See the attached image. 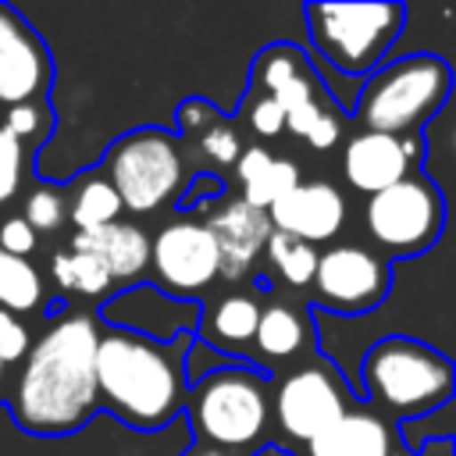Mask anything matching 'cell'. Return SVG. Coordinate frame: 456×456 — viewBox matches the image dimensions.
I'll use <instances>...</instances> for the list:
<instances>
[{"mask_svg":"<svg viewBox=\"0 0 456 456\" xmlns=\"http://www.w3.org/2000/svg\"><path fill=\"white\" fill-rule=\"evenodd\" d=\"M342 110L331 103V100H324V96H314L310 103H303L299 110H292V114H285V132H292V135H299L310 150H331L335 142H338V135H342Z\"/></svg>","mask_w":456,"mask_h":456,"instance_id":"d4e9b609","label":"cell"},{"mask_svg":"<svg viewBox=\"0 0 456 456\" xmlns=\"http://www.w3.org/2000/svg\"><path fill=\"white\" fill-rule=\"evenodd\" d=\"M25 167H28V150L7 128H0V207H7L21 192Z\"/></svg>","mask_w":456,"mask_h":456,"instance_id":"f546056e","label":"cell"},{"mask_svg":"<svg viewBox=\"0 0 456 456\" xmlns=\"http://www.w3.org/2000/svg\"><path fill=\"white\" fill-rule=\"evenodd\" d=\"M203 228L210 232L217 249V274L228 281H242L253 271L256 256L267 246V235L274 232L267 221V210H256L242 200H224L203 221Z\"/></svg>","mask_w":456,"mask_h":456,"instance_id":"9a60e30c","label":"cell"},{"mask_svg":"<svg viewBox=\"0 0 456 456\" xmlns=\"http://www.w3.org/2000/svg\"><path fill=\"white\" fill-rule=\"evenodd\" d=\"M182 456H232V452H224V449H214V445H203V442H192Z\"/></svg>","mask_w":456,"mask_h":456,"instance_id":"e575fe53","label":"cell"},{"mask_svg":"<svg viewBox=\"0 0 456 456\" xmlns=\"http://www.w3.org/2000/svg\"><path fill=\"white\" fill-rule=\"evenodd\" d=\"M260 321V299L246 289H228L210 296L200 306L192 338L217 353H228L232 363H253V335Z\"/></svg>","mask_w":456,"mask_h":456,"instance_id":"2e32d148","label":"cell"},{"mask_svg":"<svg viewBox=\"0 0 456 456\" xmlns=\"http://www.w3.org/2000/svg\"><path fill=\"white\" fill-rule=\"evenodd\" d=\"M28 353V328L21 324V317L0 310V363H18Z\"/></svg>","mask_w":456,"mask_h":456,"instance_id":"1f68e13d","label":"cell"},{"mask_svg":"<svg viewBox=\"0 0 456 456\" xmlns=\"http://www.w3.org/2000/svg\"><path fill=\"white\" fill-rule=\"evenodd\" d=\"M264 253H267L271 271H274L285 285H292V289H306V285H310L314 267H317V246H310V242H303V239H292V235H285V232H271Z\"/></svg>","mask_w":456,"mask_h":456,"instance_id":"484cf974","label":"cell"},{"mask_svg":"<svg viewBox=\"0 0 456 456\" xmlns=\"http://www.w3.org/2000/svg\"><path fill=\"white\" fill-rule=\"evenodd\" d=\"M306 36L314 50L342 75L367 78L385 64L388 46L406 25L403 4H306L303 7Z\"/></svg>","mask_w":456,"mask_h":456,"instance_id":"8992f818","label":"cell"},{"mask_svg":"<svg viewBox=\"0 0 456 456\" xmlns=\"http://www.w3.org/2000/svg\"><path fill=\"white\" fill-rule=\"evenodd\" d=\"M68 249L93 256L107 271L114 289H128V281H135L150 267V235L132 221H110L93 232H75Z\"/></svg>","mask_w":456,"mask_h":456,"instance_id":"ac0fdd59","label":"cell"},{"mask_svg":"<svg viewBox=\"0 0 456 456\" xmlns=\"http://www.w3.org/2000/svg\"><path fill=\"white\" fill-rule=\"evenodd\" d=\"M28 153L39 150L46 142V135L53 132V114H50V103L46 100H36V103H18V107H7L4 114V125Z\"/></svg>","mask_w":456,"mask_h":456,"instance_id":"4316f807","label":"cell"},{"mask_svg":"<svg viewBox=\"0 0 456 456\" xmlns=\"http://www.w3.org/2000/svg\"><path fill=\"white\" fill-rule=\"evenodd\" d=\"M363 228L370 235V242L378 246L374 253H381L385 260H410L428 253L442 228H445V200L442 189L424 175L413 171L403 182L367 196L363 203Z\"/></svg>","mask_w":456,"mask_h":456,"instance_id":"ba28073f","label":"cell"},{"mask_svg":"<svg viewBox=\"0 0 456 456\" xmlns=\"http://www.w3.org/2000/svg\"><path fill=\"white\" fill-rule=\"evenodd\" d=\"M267 221L274 232H285L310 246L331 242L346 224V200L324 178L299 182L292 192H285L278 203L267 207Z\"/></svg>","mask_w":456,"mask_h":456,"instance_id":"5bb4252c","label":"cell"},{"mask_svg":"<svg viewBox=\"0 0 456 456\" xmlns=\"http://www.w3.org/2000/svg\"><path fill=\"white\" fill-rule=\"evenodd\" d=\"M452 68L438 53H406L360 78L353 121L360 132L417 135L449 100Z\"/></svg>","mask_w":456,"mask_h":456,"instance_id":"5b68a950","label":"cell"},{"mask_svg":"<svg viewBox=\"0 0 456 456\" xmlns=\"http://www.w3.org/2000/svg\"><path fill=\"white\" fill-rule=\"evenodd\" d=\"M182 417L192 428V442L232 456L260 445L271 431V370L232 360L203 370L185 392Z\"/></svg>","mask_w":456,"mask_h":456,"instance_id":"3957f363","label":"cell"},{"mask_svg":"<svg viewBox=\"0 0 456 456\" xmlns=\"http://www.w3.org/2000/svg\"><path fill=\"white\" fill-rule=\"evenodd\" d=\"M452 360L410 335L378 338L360 360V395L385 420H413L452 399Z\"/></svg>","mask_w":456,"mask_h":456,"instance_id":"277c9868","label":"cell"},{"mask_svg":"<svg viewBox=\"0 0 456 456\" xmlns=\"http://www.w3.org/2000/svg\"><path fill=\"white\" fill-rule=\"evenodd\" d=\"M420 160H424V142L417 135L356 132L342 150V175L356 192L374 196L413 175Z\"/></svg>","mask_w":456,"mask_h":456,"instance_id":"4fadbf2b","label":"cell"},{"mask_svg":"<svg viewBox=\"0 0 456 456\" xmlns=\"http://www.w3.org/2000/svg\"><path fill=\"white\" fill-rule=\"evenodd\" d=\"M235 178L242 185V203L267 210L271 203H278L285 192H292L303 178H299V164L292 157H274L267 146H242L239 160H235Z\"/></svg>","mask_w":456,"mask_h":456,"instance_id":"44dd1931","label":"cell"},{"mask_svg":"<svg viewBox=\"0 0 456 456\" xmlns=\"http://www.w3.org/2000/svg\"><path fill=\"white\" fill-rule=\"evenodd\" d=\"M53 57L43 36L11 4L0 0V107L46 100Z\"/></svg>","mask_w":456,"mask_h":456,"instance_id":"7c38bea8","label":"cell"},{"mask_svg":"<svg viewBox=\"0 0 456 456\" xmlns=\"http://www.w3.org/2000/svg\"><path fill=\"white\" fill-rule=\"evenodd\" d=\"M43 306H46L43 274L28 260L0 249V310L21 317V314H36Z\"/></svg>","mask_w":456,"mask_h":456,"instance_id":"603a6c76","label":"cell"},{"mask_svg":"<svg viewBox=\"0 0 456 456\" xmlns=\"http://www.w3.org/2000/svg\"><path fill=\"white\" fill-rule=\"evenodd\" d=\"M249 89L271 96L281 107V114H292L303 103H310L314 96H321V78L299 46L271 43L253 57Z\"/></svg>","mask_w":456,"mask_h":456,"instance_id":"e0dca14e","label":"cell"},{"mask_svg":"<svg viewBox=\"0 0 456 456\" xmlns=\"http://www.w3.org/2000/svg\"><path fill=\"white\" fill-rule=\"evenodd\" d=\"M242 121L249 125V132H256L260 139H274V135H281L285 132V114H281V107L271 100V96H264V93H246V100H242Z\"/></svg>","mask_w":456,"mask_h":456,"instance_id":"4dcf8cb0","label":"cell"},{"mask_svg":"<svg viewBox=\"0 0 456 456\" xmlns=\"http://www.w3.org/2000/svg\"><path fill=\"white\" fill-rule=\"evenodd\" d=\"M36 246H39V235H36L21 217H7V221L0 224V249H4V253L28 260V253H32Z\"/></svg>","mask_w":456,"mask_h":456,"instance_id":"d6a6232c","label":"cell"},{"mask_svg":"<svg viewBox=\"0 0 456 456\" xmlns=\"http://www.w3.org/2000/svg\"><path fill=\"white\" fill-rule=\"evenodd\" d=\"M0 385H4V363H0Z\"/></svg>","mask_w":456,"mask_h":456,"instance_id":"d590c367","label":"cell"},{"mask_svg":"<svg viewBox=\"0 0 456 456\" xmlns=\"http://www.w3.org/2000/svg\"><path fill=\"white\" fill-rule=\"evenodd\" d=\"M96 342L100 324L89 314H61L28 342L11 388V413L25 435H71L93 420L96 403Z\"/></svg>","mask_w":456,"mask_h":456,"instance_id":"6da1fadb","label":"cell"},{"mask_svg":"<svg viewBox=\"0 0 456 456\" xmlns=\"http://www.w3.org/2000/svg\"><path fill=\"white\" fill-rule=\"evenodd\" d=\"M96 171L110 182L121 207L132 214H153L175 203L189 178L178 150V135L157 125L118 135L100 157Z\"/></svg>","mask_w":456,"mask_h":456,"instance_id":"52a82bcc","label":"cell"},{"mask_svg":"<svg viewBox=\"0 0 456 456\" xmlns=\"http://www.w3.org/2000/svg\"><path fill=\"white\" fill-rule=\"evenodd\" d=\"M18 217H21L36 235H50V232H57V228L68 221V200H64L61 189L36 185V189L25 192Z\"/></svg>","mask_w":456,"mask_h":456,"instance_id":"83f0119b","label":"cell"},{"mask_svg":"<svg viewBox=\"0 0 456 456\" xmlns=\"http://www.w3.org/2000/svg\"><path fill=\"white\" fill-rule=\"evenodd\" d=\"M64 200H68V221L75 232H93L110 221H121V210H125L118 192L100 171H89L86 178H78V185Z\"/></svg>","mask_w":456,"mask_h":456,"instance_id":"7402d4cb","label":"cell"},{"mask_svg":"<svg viewBox=\"0 0 456 456\" xmlns=\"http://www.w3.org/2000/svg\"><path fill=\"white\" fill-rule=\"evenodd\" d=\"M310 299L317 310L360 317L385 303L392 289V264L363 246L342 242L317 253V267L310 278Z\"/></svg>","mask_w":456,"mask_h":456,"instance_id":"30bf717a","label":"cell"},{"mask_svg":"<svg viewBox=\"0 0 456 456\" xmlns=\"http://www.w3.org/2000/svg\"><path fill=\"white\" fill-rule=\"evenodd\" d=\"M50 278L61 292L82 296V299H103L107 292H114V281L107 278V271L78 249H57L50 256Z\"/></svg>","mask_w":456,"mask_h":456,"instance_id":"cb8c5ba5","label":"cell"},{"mask_svg":"<svg viewBox=\"0 0 456 456\" xmlns=\"http://www.w3.org/2000/svg\"><path fill=\"white\" fill-rule=\"evenodd\" d=\"M314 342V324L296 303H267L260 306L256 335H253V363L256 356L267 363H296Z\"/></svg>","mask_w":456,"mask_h":456,"instance_id":"ffe728a7","label":"cell"},{"mask_svg":"<svg viewBox=\"0 0 456 456\" xmlns=\"http://www.w3.org/2000/svg\"><path fill=\"white\" fill-rule=\"evenodd\" d=\"M150 271L157 292L182 303H196L221 278L210 232L200 221H167L150 239Z\"/></svg>","mask_w":456,"mask_h":456,"instance_id":"8fae6325","label":"cell"},{"mask_svg":"<svg viewBox=\"0 0 456 456\" xmlns=\"http://www.w3.org/2000/svg\"><path fill=\"white\" fill-rule=\"evenodd\" d=\"M349 406V388L324 360H303L289 367V374L271 381V420L278 424L281 438L296 445H306Z\"/></svg>","mask_w":456,"mask_h":456,"instance_id":"9c48e42d","label":"cell"},{"mask_svg":"<svg viewBox=\"0 0 456 456\" xmlns=\"http://www.w3.org/2000/svg\"><path fill=\"white\" fill-rule=\"evenodd\" d=\"M192 335L157 342L150 335L110 328L96 342V403L132 431H160L185 410V356Z\"/></svg>","mask_w":456,"mask_h":456,"instance_id":"7a4b0ae2","label":"cell"},{"mask_svg":"<svg viewBox=\"0 0 456 456\" xmlns=\"http://www.w3.org/2000/svg\"><path fill=\"white\" fill-rule=\"evenodd\" d=\"M192 139H196V150H200L214 167H235V160H239V153H242V139H239L235 125L224 121V118H214V121L203 125Z\"/></svg>","mask_w":456,"mask_h":456,"instance_id":"f1b7e54d","label":"cell"},{"mask_svg":"<svg viewBox=\"0 0 456 456\" xmlns=\"http://www.w3.org/2000/svg\"><path fill=\"white\" fill-rule=\"evenodd\" d=\"M299 456H395L392 420L370 406H349L321 435L299 445Z\"/></svg>","mask_w":456,"mask_h":456,"instance_id":"d6986e66","label":"cell"},{"mask_svg":"<svg viewBox=\"0 0 456 456\" xmlns=\"http://www.w3.org/2000/svg\"><path fill=\"white\" fill-rule=\"evenodd\" d=\"M221 178L214 175V171H200V175H192L189 178V189H182V207H196V196L203 200V196H221Z\"/></svg>","mask_w":456,"mask_h":456,"instance_id":"836d02e7","label":"cell"}]
</instances>
